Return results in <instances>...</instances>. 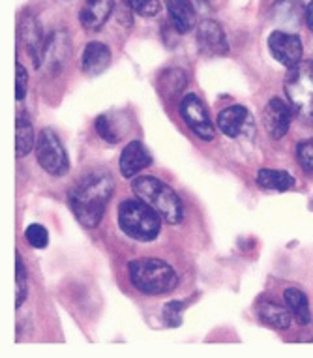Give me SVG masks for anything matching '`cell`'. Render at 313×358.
Returning <instances> with one entry per match:
<instances>
[{"mask_svg":"<svg viewBox=\"0 0 313 358\" xmlns=\"http://www.w3.org/2000/svg\"><path fill=\"white\" fill-rule=\"evenodd\" d=\"M249 124H252V117L248 109L242 106H231L218 115V128L233 139L242 136Z\"/></svg>","mask_w":313,"mask_h":358,"instance_id":"cell-13","label":"cell"},{"mask_svg":"<svg viewBox=\"0 0 313 358\" xmlns=\"http://www.w3.org/2000/svg\"><path fill=\"white\" fill-rule=\"evenodd\" d=\"M36 158L49 175L64 176L70 171L68 154L53 129L45 128L40 131V136L36 139Z\"/></svg>","mask_w":313,"mask_h":358,"instance_id":"cell-6","label":"cell"},{"mask_svg":"<svg viewBox=\"0 0 313 358\" xmlns=\"http://www.w3.org/2000/svg\"><path fill=\"white\" fill-rule=\"evenodd\" d=\"M182 302L180 300H175V302H169V304L163 308V317H166L167 324L171 327H178L180 324V313H182Z\"/></svg>","mask_w":313,"mask_h":358,"instance_id":"cell-25","label":"cell"},{"mask_svg":"<svg viewBox=\"0 0 313 358\" xmlns=\"http://www.w3.org/2000/svg\"><path fill=\"white\" fill-rule=\"evenodd\" d=\"M180 115H182L186 126L199 139H203V141H212L214 124L210 120V117H208L207 107H205V103L197 96H184V100L180 101Z\"/></svg>","mask_w":313,"mask_h":358,"instance_id":"cell-7","label":"cell"},{"mask_svg":"<svg viewBox=\"0 0 313 358\" xmlns=\"http://www.w3.org/2000/svg\"><path fill=\"white\" fill-rule=\"evenodd\" d=\"M112 10L115 0H87L81 8L79 19L87 30H100L109 21Z\"/></svg>","mask_w":313,"mask_h":358,"instance_id":"cell-12","label":"cell"},{"mask_svg":"<svg viewBox=\"0 0 313 358\" xmlns=\"http://www.w3.org/2000/svg\"><path fill=\"white\" fill-rule=\"evenodd\" d=\"M96 131L103 141L111 143V145L120 141V134L115 129V122L111 120V117H107V115L96 118Z\"/></svg>","mask_w":313,"mask_h":358,"instance_id":"cell-20","label":"cell"},{"mask_svg":"<svg viewBox=\"0 0 313 358\" xmlns=\"http://www.w3.org/2000/svg\"><path fill=\"white\" fill-rule=\"evenodd\" d=\"M115 194V180L107 173H92L70 192L71 212L87 229L98 227Z\"/></svg>","mask_w":313,"mask_h":358,"instance_id":"cell-1","label":"cell"},{"mask_svg":"<svg viewBox=\"0 0 313 358\" xmlns=\"http://www.w3.org/2000/svg\"><path fill=\"white\" fill-rule=\"evenodd\" d=\"M284 300L291 315L296 319L298 324H307L312 321V311H310V302L307 296L302 293L300 289L287 287L284 291Z\"/></svg>","mask_w":313,"mask_h":358,"instance_id":"cell-17","label":"cell"},{"mask_svg":"<svg viewBox=\"0 0 313 358\" xmlns=\"http://www.w3.org/2000/svg\"><path fill=\"white\" fill-rule=\"evenodd\" d=\"M34 147V128H32V122L30 118L21 113L17 115V143H15V148H17V156H27V154L32 150Z\"/></svg>","mask_w":313,"mask_h":358,"instance_id":"cell-19","label":"cell"},{"mask_svg":"<svg viewBox=\"0 0 313 358\" xmlns=\"http://www.w3.org/2000/svg\"><path fill=\"white\" fill-rule=\"evenodd\" d=\"M131 189H133L137 199L145 201L147 205L152 206L154 210L160 214L163 222L171 223V225H177V223L182 222V203L178 199V195L175 194V189L171 186H167L166 182H161L160 178H156V176H139L131 182Z\"/></svg>","mask_w":313,"mask_h":358,"instance_id":"cell-3","label":"cell"},{"mask_svg":"<svg viewBox=\"0 0 313 358\" xmlns=\"http://www.w3.org/2000/svg\"><path fill=\"white\" fill-rule=\"evenodd\" d=\"M263 122L272 139H282L291 128V109L279 98H272L265 107Z\"/></svg>","mask_w":313,"mask_h":358,"instance_id":"cell-9","label":"cell"},{"mask_svg":"<svg viewBox=\"0 0 313 358\" xmlns=\"http://www.w3.org/2000/svg\"><path fill=\"white\" fill-rule=\"evenodd\" d=\"M167 12L177 32L186 34L195 27L197 15L189 0H167Z\"/></svg>","mask_w":313,"mask_h":358,"instance_id":"cell-15","label":"cell"},{"mask_svg":"<svg viewBox=\"0 0 313 358\" xmlns=\"http://www.w3.org/2000/svg\"><path fill=\"white\" fill-rule=\"evenodd\" d=\"M197 45L205 55H225L229 51V43L216 21H203L197 29Z\"/></svg>","mask_w":313,"mask_h":358,"instance_id":"cell-10","label":"cell"},{"mask_svg":"<svg viewBox=\"0 0 313 358\" xmlns=\"http://www.w3.org/2000/svg\"><path fill=\"white\" fill-rule=\"evenodd\" d=\"M306 23L310 27V30L313 32V2H310L306 6Z\"/></svg>","mask_w":313,"mask_h":358,"instance_id":"cell-27","label":"cell"},{"mask_svg":"<svg viewBox=\"0 0 313 358\" xmlns=\"http://www.w3.org/2000/svg\"><path fill=\"white\" fill-rule=\"evenodd\" d=\"M27 85H29V76H27V70H24L23 64H19L15 68V98L23 100L27 96Z\"/></svg>","mask_w":313,"mask_h":358,"instance_id":"cell-26","label":"cell"},{"mask_svg":"<svg viewBox=\"0 0 313 358\" xmlns=\"http://www.w3.org/2000/svg\"><path fill=\"white\" fill-rule=\"evenodd\" d=\"M152 164V156L148 154V150L143 147L139 141L128 143L120 154V173L126 178H133L136 175H139L143 169H147Z\"/></svg>","mask_w":313,"mask_h":358,"instance_id":"cell-11","label":"cell"},{"mask_svg":"<svg viewBox=\"0 0 313 358\" xmlns=\"http://www.w3.org/2000/svg\"><path fill=\"white\" fill-rule=\"evenodd\" d=\"M126 2H128V6L131 10H136L137 13H141L145 17H150V15L158 13V10H160L158 0H126Z\"/></svg>","mask_w":313,"mask_h":358,"instance_id":"cell-24","label":"cell"},{"mask_svg":"<svg viewBox=\"0 0 313 358\" xmlns=\"http://www.w3.org/2000/svg\"><path fill=\"white\" fill-rule=\"evenodd\" d=\"M268 49L272 57L285 68H295L302 62V41L296 34H287L282 30L272 32L268 38Z\"/></svg>","mask_w":313,"mask_h":358,"instance_id":"cell-8","label":"cell"},{"mask_svg":"<svg viewBox=\"0 0 313 358\" xmlns=\"http://www.w3.org/2000/svg\"><path fill=\"white\" fill-rule=\"evenodd\" d=\"M257 184L265 189L274 192H287L295 186V176L278 169H261L257 173Z\"/></svg>","mask_w":313,"mask_h":358,"instance_id":"cell-18","label":"cell"},{"mask_svg":"<svg viewBox=\"0 0 313 358\" xmlns=\"http://www.w3.org/2000/svg\"><path fill=\"white\" fill-rule=\"evenodd\" d=\"M24 238L29 242L32 248H38V250H42L49 244V233L48 229L43 227V225H38V223H32L27 227L24 231Z\"/></svg>","mask_w":313,"mask_h":358,"instance_id":"cell-21","label":"cell"},{"mask_svg":"<svg viewBox=\"0 0 313 358\" xmlns=\"http://www.w3.org/2000/svg\"><path fill=\"white\" fill-rule=\"evenodd\" d=\"M257 311H259L261 321L268 324V327H272V329H289L291 317L293 315H291V311L287 308H284V306L276 304L272 300H265V302H261Z\"/></svg>","mask_w":313,"mask_h":358,"instance_id":"cell-16","label":"cell"},{"mask_svg":"<svg viewBox=\"0 0 313 358\" xmlns=\"http://www.w3.org/2000/svg\"><path fill=\"white\" fill-rule=\"evenodd\" d=\"M285 94L293 111L307 124H313V60L289 68L285 77Z\"/></svg>","mask_w":313,"mask_h":358,"instance_id":"cell-5","label":"cell"},{"mask_svg":"<svg viewBox=\"0 0 313 358\" xmlns=\"http://www.w3.org/2000/svg\"><path fill=\"white\" fill-rule=\"evenodd\" d=\"M111 64V51L107 45L100 41H90L85 48L81 66H83L85 73L89 76H100L101 71H105Z\"/></svg>","mask_w":313,"mask_h":358,"instance_id":"cell-14","label":"cell"},{"mask_svg":"<svg viewBox=\"0 0 313 358\" xmlns=\"http://www.w3.org/2000/svg\"><path fill=\"white\" fill-rule=\"evenodd\" d=\"M131 285L143 294L158 296L177 287L178 276L171 264L160 259H137L128 264Z\"/></svg>","mask_w":313,"mask_h":358,"instance_id":"cell-2","label":"cell"},{"mask_svg":"<svg viewBox=\"0 0 313 358\" xmlns=\"http://www.w3.org/2000/svg\"><path fill=\"white\" fill-rule=\"evenodd\" d=\"M296 159H298V164L307 173H313V137L307 139V141L298 143V147H296Z\"/></svg>","mask_w":313,"mask_h":358,"instance_id":"cell-23","label":"cell"},{"mask_svg":"<svg viewBox=\"0 0 313 358\" xmlns=\"http://www.w3.org/2000/svg\"><path fill=\"white\" fill-rule=\"evenodd\" d=\"M15 283H17V296H15V306H21L27 299V271H24V264L21 255L17 253V259H15Z\"/></svg>","mask_w":313,"mask_h":358,"instance_id":"cell-22","label":"cell"},{"mask_svg":"<svg viewBox=\"0 0 313 358\" xmlns=\"http://www.w3.org/2000/svg\"><path fill=\"white\" fill-rule=\"evenodd\" d=\"M119 225L139 242L154 241L161 227V216L141 199H128L119 206Z\"/></svg>","mask_w":313,"mask_h":358,"instance_id":"cell-4","label":"cell"}]
</instances>
